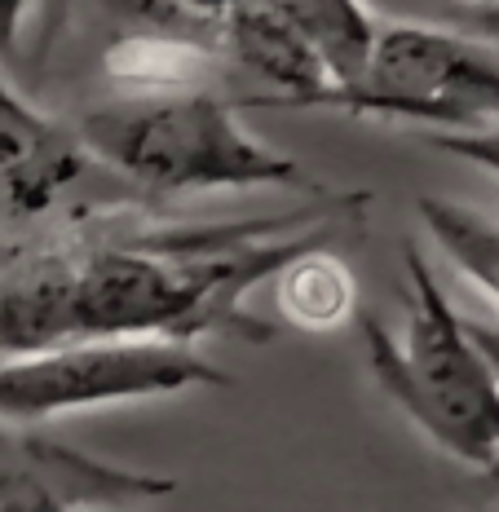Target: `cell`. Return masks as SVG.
<instances>
[{
    "label": "cell",
    "instance_id": "obj_14",
    "mask_svg": "<svg viewBox=\"0 0 499 512\" xmlns=\"http://www.w3.org/2000/svg\"><path fill=\"white\" fill-rule=\"evenodd\" d=\"M27 9H31V0H0V67H5V58L18 45V31L27 23Z\"/></svg>",
    "mask_w": 499,
    "mask_h": 512
},
{
    "label": "cell",
    "instance_id": "obj_11",
    "mask_svg": "<svg viewBox=\"0 0 499 512\" xmlns=\"http://www.w3.org/2000/svg\"><path fill=\"white\" fill-rule=\"evenodd\" d=\"M416 212L433 248L447 256L477 292L499 305V221L438 195H424Z\"/></svg>",
    "mask_w": 499,
    "mask_h": 512
},
{
    "label": "cell",
    "instance_id": "obj_6",
    "mask_svg": "<svg viewBox=\"0 0 499 512\" xmlns=\"http://www.w3.org/2000/svg\"><path fill=\"white\" fill-rule=\"evenodd\" d=\"M182 482L168 473L111 464L36 424L0 420V512H80L120 504L137 508L173 499Z\"/></svg>",
    "mask_w": 499,
    "mask_h": 512
},
{
    "label": "cell",
    "instance_id": "obj_17",
    "mask_svg": "<svg viewBox=\"0 0 499 512\" xmlns=\"http://www.w3.org/2000/svg\"><path fill=\"white\" fill-rule=\"evenodd\" d=\"M80 512H137V508H120V504H102V508H80Z\"/></svg>",
    "mask_w": 499,
    "mask_h": 512
},
{
    "label": "cell",
    "instance_id": "obj_8",
    "mask_svg": "<svg viewBox=\"0 0 499 512\" xmlns=\"http://www.w3.org/2000/svg\"><path fill=\"white\" fill-rule=\"evenodd\" d=\"M217 49L226 62L274 89L279 106H323L332 93L318 49L274 0H230L217 14Z\"/></svg>",
    "mask_w": 499,
    "mask_h": 512
},
{
    "label": "cell",
    "instance_id": "obj_19",
    "mask_svg": "<svg viewBox=\"0 0 499 512\" xmlns=\"http://www.w3.org/2000/svg\"><path fill=\"white\" fill-rule=\"evenodd\" d=\"M473 5H499V0H473Z\"/></svg>",
    "mask_w": 499,
    "mask_h": 512
},
{
    "label": "cell",
    "instance_id": "obj_12",
    "mask_svg": "<svg viewBox=\"0 0 499 512\" xmlns=\"http://www.w3.org/2000/svg\"><path fill=\"white\" fill-rule=\"evenodd\" d=\"M296 27L305 31V40L318 49L332 89H341L363 71L371 40H376V18L363 0H274Z\"/></svg>",
    "mask_w": 499,
    "mask_h": 512
},
{
    "label": "cell",
    "instance_id": "obj_5",
    "mask_svg": "<svg viewBox=\"0 0 499 512\" xmlns=\"http://www.w3.org/2000/svg\"><path fill=\"white\" fill-rule=\"evenodd\" d=\"M212 384H230V376L195 345H164V340L0 354V420L45 424L53 415L177 398Z\"/></svg>",
    "mask_w": 499,
    "mask_h": 512
},
{
    "label": "cell",
    "instance_id": "obj_9",
    "mask_svg": "<svg viewBox=\"0 0 499 512\" xmlns=\"http://www.w3.org/2000/svg\"><path fill=\"white\" fill-rule=\"evenodd\" d=\"M221 49L182 31H124L102 53V76L120 98L217 89Z\"/></svg>",
    "mask_w": 499,
    "mask_h": 512
},
{
    "label": "cell",
    "instance_id": "obj_7",
    "mask_svg": "<svg viewBox=\"0 0 499 512\" xmlns=\"http://www.w3.org/2000/svg\"><path fill=\"white\" fill-rule=\"evenodd\" d=\"M93 155L76 124L53 120L0 76V230L45 221L84 181Z\"/></svg>",
    "mask_w": 499,
    "mask_h": 512
},
{
    "label": "cell",
    "instance_id": "obj_16",
    "mask_svg": "<svg viewBox=\"0 0 499 512\" xmlns=\"http://www.w3.org/2000/svg\"><path fill=\"white\" fill-rule=\"evenodd\" d=\"M177 5H186V9H195V14H208V18H217L221 9L230 5V0H177Z\"/></svg>",
    "mask_w": 499,
    "mask_h": 512
},
{
    "label": "cell",
    "instance_id": "obj_15",
    "mask_svg": "<svg viewBox=\"0 0 499 512\" xmlns=\"http://www.w3.org/2000/svg\"><path fill=\"white\" fill-rule=\"evenodd\" d=\"M464 332L477 345V354L486 358V367H491V376L499 380V323H486V318H469L464 314Z\"/></svg>",
    "mask_w": 499,
    "mask_h": 512
},
{
    "label": "cell",
    "instance_id": "obj_10",
    "mask_svg": "<svg viewBox=\"0 0 499 512\" xmlns=\"http://www.w3.org/2000/svg\"><path fill=\"white\" fill-rule=\"evenodd\" d=\"M274 305L301 332H332L358 314V283L341 252L310 243L279 265L274 274Z\"/></svg>",
    "mask_w": 499,
    "mask_h": 512
},
{
    "label": "cell",
    "instance_id": "obj_4",
    "mask_svg": "<svg viewBox=\"0 0 499 512\" xmlns=\"http://www.w3.org/2000/svg\"><path fill=\"white\" fill-rule=\"evenodd\" d=\"M323 106L424 133L499 124V45L438 23H380L363 71Z\"/></svg>",
    "mask_w": 499,
    "mask_h": 512
},
{
    "label": "cell",
    "instance_id": "obj_1",
    "mask_svg": "<svg viewBox=\"0 0 499 512\" xmlns=\"http://www.w3.org/2000/svg\"><path fill=\"white\" fill-rule=\"evenodd\" d=\"M367 195H318L314 204L217 226H151L80 217L27 243L0 265V354L62 345H270L243 296L332 230L354 226Z\"/></svg>",
    "mask_w": 499,
    "mask_h": 512
},
{
    "label": "cell",
    "instance_id": "obj_13",
    "mask_svg": "<svg viewBox=\"0 0 499 512\" xmlns=\"http://www.w3.org/2000/svg\"><path fill=\"white\" fill-rule=\"evenodd\" d=\"M429 142L438 146V151H447L455 159H464V164L499 177V124L473 128V133H429Z\"/></svg>",
    "mask_w": 499,
    "mask_h": 512
},
{
    "label": "cell",
    "instance_id": "obj_18",
    "mask_svg": "<svg viewBox=\"0 0 499 512\" xmlns=\"http://www.w3.org/2000/svg\"><path fill=\"white\" fill-rule=\"evenodd\" d=\"M486 477H491V482H499V464H495V468H491V473H486Z\"/></svg>",
    "mask_w": 499,
    "mask_h": 512
},
{
    "label": "cell",
    "instance_id": "obj_2",
    "mask_svg": "<svg viewBox=\"0 0 499 512\" xmlns=\"http://www.w3.org/2000/svg\"><path fill=\"white\" fill-rule=\"evenodd\" d=\"M93 164L151 195H221V190H301L327 195L292 155L265 146L221 89L106 98L76 120Z\"/></svg>",
    "mask_w": 499,
    "mask_h": 512
},
{
    "label": "cell",
    "instance_id": "obj_3",
    "mask_svg": "<svg viewBox=\"0 0 499 512\" xmlns=\"http://www.w3.org/2000/svg\"><path fill=\"white\" fill-rule=\"evenodd\" d=\"M402 270L411 287L402 327H389L371 309L354 314L367 371L438 451L491 473L499 464V380L464 332V314L451 305L424 248L407 243Z\"/></svg>",
    "mask_w": 499,
    "mask_h": 512
}]
</instances>
